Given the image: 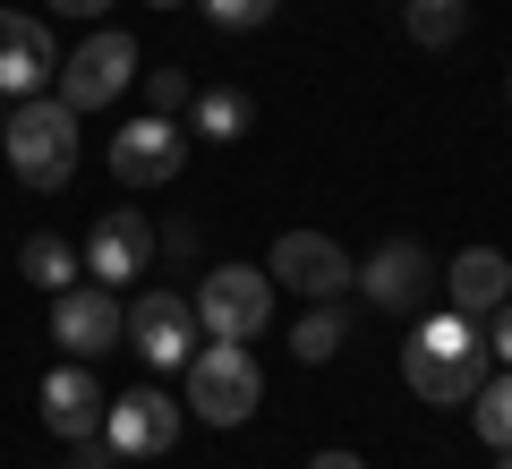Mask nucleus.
<instances>
[{
    "label": "nucleus",
    "mask_w": 512,
    "mask_h": 469,
    "mask_svg": "<svg viewBox=\"0 0 512 469\" xmlns=\"http://www.w3.org/2000/svg\"><path fill=\"white\" fill-rule=\"evenodd\" d=\"M0 154H9V171H18L26 188H69L77 171V111L60 103V94H26L9 120H0Z\"/></svg>",
    "instance_id": "obj_2"
},
{
    "label": "nucleus",
    "mask_w": 512,
    "mask_h": 469,
    "mask_svg": "<svg viewBox=\"0 0 512 469\" xmlns=\"http://www.w3.org/2000/svg\"><path fill=\"white\" fill-rule=\"evenodd\" d=\"M359 290L376 307H393V316H410V307H427V290H436V265H427L419 239H384V248L359 265Z\"/></svg>",
    "instance_id": "obj_13"
},
{
    "label": "nucleus",
    "mask_w": 512,
    "mask_h": 469,
    "mask_svg": "<svg viewBox=\"0 0 512 469\" xmlns=\"http://www.w3.org/2000/svg\"><path fill=\"white\" fill-rule=\"evenodd\" d=\"M188 307H197L205 342H256V333L274 325V273L265 265H214Z\"/></svg>",
    "instance_id": "obj_4"
},
{
    "label": "nucleus",
    "mask_w": 512,
    "mask_h": 469,
    "mask_svg": "<svg viewBox=\"0 0 512 469\" xmlns=\"http://www.w3.org/2000/svg\"><path fill=\"white\" fill-rule=\"evenodd\" d=\"M495 469H512V444H504V452H495Z\"/></svg>",
    "instance_id": "obj_27"
},
{
    "label": "nucleus",
    "mask_w": 512,
    "mask_h": 469,
    "mask_svg": "<svg viewBox=\"0 0 512 469\" xmlns=\"http://www.w3.org/2000/svg\"><path fill=\"white\" fill-rule=\"evenodd\" d=\"M256 401H265V376H256L248 342H197L188 350V418H205V427H248Z\"/></svg>",
    "instance_id": "obj_3"
},
{
    "label": "nucleus",
    "mask_w": 512,
    "mask_h": 469,
    "mask_svg": "<svg viewBox=\"0 0 512 469\" xmlns=\"http://www.w3.org/2000/svg\"><path fill=\"white\" fill-rule=\"evenodd\" d=\"M188 111H197V137H214V145L248 137V120H256V103H248L239 86H205V94H188Z\"/></svg>",
    "instance_id": "obj_16"
},
{
    "label": "nucleus",
    "mask_w": 512,
    "mask_h": 469,
    "mask_svg": "<svg viewBox=\"0 0 512 469\" xmlns=\"http://www.w3.org/2000/svg\"><path fill=\"white\" fill-rule=\"evenodd\" d=\"M0 120H9V103H0Z\"/></svg>",
    "instance_id": "obj_29"
},
{
    "label": "nucleus",
    "mask_w": 512,
    "mask_h": 469,
    "mask_svg": "<svg viewBox=\"0 0 512 469\" xmlns=\"http://www.w3.org/2000/svg\"><path fill=\"white\" fill-rule=\"evenodd\" d=\"M18 273H26L35 290H52V299H60V290L77 282V248H69V239H52V231H35V239L18 248Z\"/></svg>",
    "instance_id": "obj_18"
},
{
    "label": "nucleus",
    "mask_w": 512,
    "mask_h": 469,
    "mask_svg": "<svg viewBox=\"0 0 512 469\" xmlns=\"http://www.w3.org/2000/svg\"><path fill=\"white\" fill-rule=\"evenodd\" d=\"M188 103V77H171V69H154V111H163V120H171V111H180Z\"/></svg>",
    "instance_id": "obj_23"
},
{
    "label": "nucleus",
    "mask_w": 512,
    "mask_h": 469,
    "mask_svg": "<svg viewBox=\"0 0 512 469\" xmlns=\"http://www.w3.org/2000/svg\"><path fill=\"white\" fill-rule=\"evenodd\" d=\"M52 9H60V18H103L111 0H52Z\"/></svg>",
    "instance_id": "obj_25"
},
{
    "label": "nucleus",
    "mask_w": 512,
    "mask_h": 469,
    "mask_svg": "<svg viewBox=\"0 0 512 469\" xmlns=\"http://www.w3.org/2000/svg\"><path fill=\"white\" fill-rule=\"evenodd\" d=\"M402 26H410V43H427V52H444V43H461V26H470V9H461V0H402Z\"/></svg>",
    "instance_id": "obj_19"
},
{
    "label": "nucleus",
    "mask_w": 512,
    "mask_h": 469,
    "mask_svg": "<svg viewBox=\"0 0 512 469\" xmlns=\"http://www.w3.org/2000/svg\"><path fill=\"white\" fill-rule=\"evenodd\" d=\"M111 461H120V452H111V435H103V427L69 444V469H111Z\"/></svg>",
    "instance_id": "obj_22"
},
{
    "label": "nucleus",
    "mask_w": 512,
    "mask_h": 469,
    "mask_svg": "<svg viewBox=\"0 0 512 469\" xmlns=\"http://www.w3.org/2000/svg\"><path fill=\"white\" fill-rule=\"evenodd\" d=\"M180 163H188V137L163 111H146V120H128L111 137V180L120 188H163V180H180Z\"/></svg>",
    "instance_id": "obj_8"
},
{
    "label": "nucleus",
    "mask_w": 512,
    "mask_h": 469,
    "mask_svg": "<svg viewBox=\"0 0 512 469\" xmlns=\"http://www.w3.org/2000/svg\"><path fill=\"white\" fill-rule=\"evenodd\" d=\"M308 469H367V461H359V452H316Z\"/></svg>",
    "instance_id": "obj_26"
},
{
    "label": "nucleus",
    "mask_w": 512,
    "mask_h": 469,
    "mask_svg": "<svg viewBox=\"0 0 512 469\" xmlns=\"http://www.w3.org/2000/svg\"><path fill=\"white\" fill-rule=\"evenodd\" d=\"M180 401L163 393V384H137V393H120L103 410V435H111V452H120V461H154V452H171L180 444Z\"/></svg>",
    "instance_id": "obj_7"
},
{
    "label": "nucleus",
    "mask_w": 512,
    "mask_h": 469,
    "mask_svg": "<svg viewBox=\"0 0 512 469\" xmlns=\"http://www.w3.org/2000/svg\"><path fill=\"white\" fill-rule=\"evenodd\" d=\"M60 77V52L43 35V18H18V9H0V103H26Z\"/></svg>",
    "instance_id": "obj_12"
},
{
    "label": "nucleus",
    "mask_w": 512,
    "mask_h": 469,
    "mask_svg": "<svg viewBox=\"0 0 512 469\" xmlns=\"http://www.w3.org/2000/svg\"><path fill=\"white\" fill-rule=\"evenodd\" d=\"M86 273H94L103 290H120V282H137V273H154V222L137 214V205H111V214L86 231Z\"/></svg>",
    "instance_id": "obj_9"
},
{
    "label": "nucleus",
    "mask_w": 512,
    "mask_h": 469,
    "mask_svg": "<svg viewBox=\"0 0 512 469\" xmlns=\"http://www.w3.org/2000/svg\"><path fill=\"white\" fill-rule=\"evenodd\" d=\"M146 9H180V0H146Z\"/></svg>",
    "instance_id": "obj_28"
},
{
    "label": "nucleus",
    "mask_w": 512,
    "mask_h": 469,
    "mask_svg": "<svg viewBox=\"0 0 512 469\" xmlns=\"http://www.w3.org/2000/svg\"><path fill=\"white\" fill-rule=\"evenodd\" d=\"M342 342H350V316H342V299H316V316H299V325H291V359H308V367H325Z\"/></svg>",
    "instance_id": "obj_17"
},
{
    "label": "nucleus",
    "mask_w": 512,
    "mask_h": 469,
    "mask_svg": "<svg viewBox=\"0 0 512 469\" xmlns=\"http://www.w3.org/2000/svg\"><path fill=\"white\" fill-rule=\"evenodd\" d=\"M470 427L487 435L495 452L512 444V367H504V376H495V384H478V393H470Z\"/></svg>",
    "instance_id": "obj_20"
},
{
    "label": "nucleus",
    "mask_w": 512,
    "mask_h": 469,
    "mask_svg": "<svg viewBox=\"0 0 512 469\" xmlns=\"http://www.w3.org/2000/svg\"><path fill=\"white\" fill-rule=\"evenodd\" d=\"M402 376H410L419 401H470L487 384V333L470 316H427L402 342Z\"/></svg>",
    "instance_id": "obj_1"
},
{
    "label": "nucleus",
    "mask_w": 512,
    "mask_h": 469,
    "mask_svg": "<svg viewBox=\"0 0 512 469\" xmlns=\"http://www.w3.org/2000/svg\"><path fill=\"white\" fill-rule=\"evenodd\" d=\"M265 273H274V282H291V290H308V299H342V290L359 282V265H350L325 231H282L274 256H265Z\"/></svg>",
    "instance_id": "obj_10"
},
{
    "label": "nucleus",
    "mask_w": 512,
    "mask_h": 469,
    "mask_svg": "<svg viewBox=\"0 0 512 469\" xmlns=\"http://www.w3.org/2000/svg\"><path fill=\"white\" fill-rule=\"evenodd\" d=\"M52 86H60V103H69L77 120H86V111H103L111 94H128V86H137V43H128L120 26H103V35H86L69 60H60V77H52Z\"/></svg>",
    "instance_id": "obj_5"
},
{
    "label": "nucleus",
    "mask_w": 512,
    "mask_h": 469,
    "mask_svg": "<svg viewBox=\"0 0 512 469\" xmlns=\"http://www.w3.org/2000/svg\"><path fill=\"white\" fill-rule=\"evenodd\" d=\"M504 94H512V86H504Z\"/></svg>",
    "instance_id": "obj_30"
},
{
    "label": "nucleus",
    "mask_w": 512,
    "mask_h": 469,
    "mask_svg": "<svg viewBox=\"0 0 512 469\" xmlns=\"http://www.w3.org/2000/svg\"><path fill=\"white\" fill-rule=\"evenodd\" d=\"M120 316H128V307L120 299H111V290H60V299H52V342L60 350H69V359H103V350H120Z\"/></svg>",
    "instance_id": "obj_11"
},
{
    "label": "nucleus",
    "mask_w": 512,
    "mask_h": 469,
    "mask_svg": "<svg viewBox=\"0 0 512 469\" xmlns=\"http://www.w3.org/2000/svg\"><path fill=\"white\" fill-rule=\"evenodd\" d=\"M487 325H495V333H487V342H495V359H504V367H512V299H504V307H495Z\"/></svg>",
    "instance_id": "obj_24"
},
{
    "label": "nucleus",
    "mask_w": 512,
    "mask_h": 469,
    "mask_svg": "<svg viewBox=\"0 0 512 469\" xmlns=\"http://www.w3.org/2000/svg\"><path fill=\"white\" fill-rule=\"evenodd\" d=\"M197 9L222 26V35H248V26H265V18H274L282 0H197Z\"/></svg>",
    "instance_id": "obj_21"
},
{
    "label": "nucleus",
    "mask_w": 512,
    "mask_h": 469,
    "mask_svg": "<svg viewBox=\"0 0 512 469\" xmlns=\"http://www.w3.org/2000/svg\"><path fill=\"white\" fill-rule=\"evenodd\" d=\"M120 342L137 350L154 376H163V367H188V350H197V307H188L180 290H146V299L120 316Z\"/></svg>",
    "instance_id": "obj_6"
},
{
    "label": "nucleus",
    "mask_w": 512,
    "mask_h": 469,
    "mask_svg": "<svg viewBox=\"0 0 512 469\" xmlns=\"http://www.w3.org/2000/svg\"><path fill=\"white\" fill-rule=\"evenodd\" d=\"M444 299H453V316L487 325L495 307L512 299V265H504V248H461L453 265H444Z\"/></svg>",
    "instance_id": "obj_14"
},
{
    "label": "nucleus",
    "mask_w": 512,
    "mask_h": 469,
    "mask_svg": "<svg viewBox=\"0 0 512 469\" xmlns=\"http://www.w3.org/2000/svg\"><path fill=\"white\" fill-rule=\"evenodd\" d=\"M103 410H111V401H103V384H94L86 359H69V367L43 376V418H52V435H69V444H77V435L103 427Z\"/></svg>",
    "instance_id": "obj_15"
}]
</instances>
